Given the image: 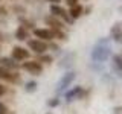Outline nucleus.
Instances as JSON below:
<instances>
[{"label": "nucleus", "instance_id": "nucleus-24", "mask_svg": "<svg viewBox=\"0 0 122 114\" xmlns=\"http://www.w3.org/2000/svg\"><path fill=\"white\" fill-rule=\"evenodd\" d=\"M5 12H6V11H5V8H0V14H2V15H5Z\"/></svg>", "mask_w": 122, "mask_h": 114}, {"label": "nucleus", "instance_id": "nucleus-4", "mask_svg": "<svg viewBox=\"0 0 122 114\" xmlns=\"http://www.w3.org/2000/svg\"><path fill=\"white\" fill-rule=\"evenodd\" d=\"M21 68H25L30 75H41V71H43V66L38 61H26L21 64Z\"/></svg>", "mask_w": 122, "mask_h": 114}, {"label": "nucleus", "instance_id": "nucleus-14", "mask_svg": "<svg viewBox=\"0 0 122 114\" xmlns=\"http://www.w3.org/2000/svg\"><path fill=\"white\" fill-rule=\"evenodd\" d=\"M28 37H29L28 29H26L25 26H18V29L15 30V38H17V40H20V41H23V40H26Z\"/></svg>", "mask_w": 122, "mask_h": 114}, {"label": "nucleus", "instance_id": "nucleus-11", "mask_svg": "<svg viewBox=\"0 0 122 114\" xmlns=\"http://www.w3.org/2000/svg\"><path fill=\"white\" fill-rule=\"evenodd\" d=\"M44 23L46 24H49L52 29H63V21L60 20V18H56V17H53V15H47V17L44 18Z\"/></svg>", "mask_w": 122, "mask_h": 114}, {"label": "nucleus", "instance_id": "nucleus-22", "mask_svg": "<svg viewBox=\"0 0 122 114\" xmlns=\"http://www.w3.org/2000/svg\"><path fill=\"white\" fill-rule=\"evenodd\" d=\"M6 111H8V109H6V106L3 105L2 102H0V114H6Z\"/></svg>", "mask_w": 122, "mask_h": 114}, {"label": "nucleus", "instance_id": "nucleus-15", "mask_svg": "<svg viewBox=\"0 0 122 114\" xmlns=\"http://www.w3.org/2000/svg\"><path fill=\"white\" fill-rule=\"evenodd\" d=\"M113 66H114V68H116V70L122 75V53L113 56Z\"/></svg>", "mask_w": 122, "mask_h": 114}, {"label": "nucleus", "instance_id": "nucleus-7", "mask_svg": "<svg viewBox=\"0 0 122 114\" xmlns=\"http://www.w3.org/2000/svg\"><path fill=\"white\" fill-rule=\"evenodd\" d=\"M34 35H35L40 41H44V43L53 40V35H52L51 29H34Z\"/></svg>", "mask_w": 122, "mask_h": 114}, {"label": "nucleus", "instance_id": "nucleus-6", "mask_svg": "<svg viewBox=\"0 0 122 114\" xmlns=\"http://www.w3.org/2000/svg\"><path fill=\"white\" fill-rule=\"evenodd\" d=\"M51 14L53 15V17H56V18H63L66 23H72V18L69 17V14L66 12V9L61 8L60 5H52L51 6Z\"/></svg>", "mask_w": 122, "mask_h": 114}, {"label": "nucleus", "instance_id": "nucleus-10", "mask_svg": "<svg viewBox=\"0 0 122 114\" xmlns=\"http://www.w3.org/2000/svg\"><path fill=\"white\" fill-rule=\"evenodd\" d=\"M0 67L8 68V70H17L20 67V64L15 62L12 58H0Z\"/></svg>", "mask_w": 122, "mask_h": 114}, {"label": "nucleus", "instance_id": "nucleus-16", "mask_svg": "<svg viewBox=\"0 0 122 114\" xmlns=\"http://www.w3.org/2000/svg\"><path fill=\"white\" fill-rule=\"evenodd\" d=\"M37 87H38V84H37L35 81H29V82H26L25 90L28 91V93H32V91H35V90H37Z\"/></svg>", "mask_w": 122, "mask_h": 114}, {"label": "nucleus", "instance_id": "nucleus-5", "mask_svg": "<svg viewBox=\"0 0 122 114\" xmlns=\"http://www.w3.org/2000/svg\"><path fill=\"white\" fill-rule=\"evenodd\" d=\"M29 50H26L25 47H20V46H15L12 49V59L15 62H18V61H28L29 59Z\"/></svg>", "mask_w": 122, "mask_h": 114}, {"label": "nucleus", "instance_id": "nucleus-19", "mask_svg": "<svg viewBox=\"0 0 122 114\" xmlns=\"http://www.w3.org/2000/svg\"><path fill=\"white\" fill-rule=\"evenodd\" d=\"M47 105L51 106V108H55V106H58V105H60V99H58V97L49 99V100H47Z\"/></svg>", "mask_w": 122, "mask_h": 114}, {"label": "nucleus", "instance_id": "nucleus-1", "mask_svg": "<svg viewBox=\"0 0 122 114\" xmlns=\"http://www.w3.org/2000/svg\"><path fill=\"white\" fill-rule=\"evenodd\" d=\"M112 47H110V40L108 38H99L95 43L93 50H92V59L95 62H105L110 58Z\"/></svg>", "mask_w": 122, "mask_h": 114}, {"label": "nucleus", "instance_id": "nucleus-8", "mask_svg": "<svg viewBox=\"0 0 122 114\" xmlns=\"http://www.w3.org/2000/svg\"><path fill=\"white\" fill-rule=\"evenodd\" d=\"M0 78L5 79V81H8V82H18L20 76H18L17 73H12V71L8 70V68L0 67Z\"/></svg>", "mask_w": 122, "mask_h": 114}, {"label": "nucleus", "instance_id": "nucleus-27", "mask_svg": "<svg viewBox=\"0 0 122 114\" xmlns=\"http://www.w3.org/2000/svg\"><path fill=\"white\" fill-rule=\"evenodd\" d=\"M47 114H52V113H47Z\"/></svg>", "mask_w": 122, "mask_h": 114}, {"label": "nucleus", "instance_id": "nucleus-13", "mask_svg": "<svg viewBox=\"0 0 122 114\" xmlns=\"http://www.w3.org/2000/svg\"><path fill=\"white\" fill-rule=\"evenodd\" d=\"M110 33H112V38L114 41H117V43H122V28L119 24H114L112 30H110Z\"/></svg>", "mask_w": 122, "mask_h": 114}, {"label": "nucleus", "instance_id": "nucleus-21", "mask_svg": "<svg viewBox=\"0 0 122 114\" xmlns=\"http://www.w3.org/2000/svg\"><path fill=\"white\" fill-rule=\"evenodd\" d=\"M66 3H67V5L69 6H75V5H78V0H66Z\"/></svg>", "mask_w": 122, "mask_h": 114}, {"label": "nucleus", "instance_id": "nucleus-23", "mask_svg": "<svg viewBox=\"0 0 122 114\" xmlns=\"http://www.w3.org/2000/svg\"><path fill=\"white\" fill-rule=\"evenodd\" d=\"M5 91H6V88L2 85V84H0V96H3V94H5Z\"/></svg>", "mask_w": 122, "mask_h": 114}, {"label": "nucleus", "instance_id": "nucleus-2", "mask_svg": "<svg viewBox=\"0 0 122 114\" xmlns=\"http://www.w3.org/2000/svg\"><path fill=\"white\" fill-rule=\"evenodd\" d=\"M75 76H76V75H75V71H67L66 75H63V76H61V79L58 81V84H56V91H58V93L64 91L72 82H73Z\"/></svg>", "mask_w": 122, "mask_h": 114}, {"label": "nucleus", "instance_id": "nucleus-3", "mask_svg": "<svg viewBox=\"0 0 122 114\" xmlns=\"http://www.w3.org/2000/svg\"><path fill=\"white\" fill-rule=\"evenodd\" d=\"M28 47L30 49L32 52H35L37 55H44L46 50H47V43L44 41H40V40H29L28 41Z\"/></svg>", "mask_w": 122, "mask_h": 114}, {"label": "nucleus", "instance_id": "nucleus-18", "mask_svg": "<svg viewBox=\"0 0 122 114\" xmlns=\"http://www.w3.org/2000/svg\"><path fill=\"white\" fill-rule=\"evenodd\" d=\"M38 62H46V64H51L52 62V56H49V55H40V56H38Z\"/></svg>", "mask_w": 122, "mask_h": 114}, {"label": "nucleus", "instance_id": "nucleus-17", "mask_svg": "<svg viewBox=\"0 0 122 114\" xmlns=\"http://www.w3.org/2000/svg\"><path fill=\"white\" fill-rule=\"evenodd\" d=\"M51 30H52L53 38H58V40H67V38H66V33H64L63 30H60V29H51Z\"/></svg>", "mask_w": 122, "mask_h": 114}, {"label": "nucleus", "instance_id": "nucleus-26", "mask_svg": "<svg viewBox=\"0 0 122 114\" xmlns=\"http://www.w3.org/2000/svg\"><path fill=\"white\" fill-rule=\"evenodd\" d=\"M0 40H2V41H5V40H6V38H5V35H2V33H0Z\"/></svg>", "mask_w": 122, "mask_h": 114}, {"label": "nucleus", "instance_id": "nucleus-12", "mask_svg": "<svg viewBox=\"0 0 122 114\" xmlns=\"http://www.w3.org/2000/svg\"><path fill=\"white\" fill-rule=\"evenodd\" d=\"M69 17L72 18V21L76 20V18H79L82 15V6L81 5H75V6H72L70 8V11H69Z\"/></svg>", "mask_w": 122, "mask_h": 114}, {"label": "nucleus", "instance_id": "nucleus-25", "mask_svg": "<svg viewBox=\"0 0 122 114\" xmlns=\"http://www.w3.org/2000/svg\"><path fill=\"white\" fill-rule=\"evenodd\" d=\"M49 2H52L53 5H58V2H60V0H49Z\"/></svg>", "mask_w": 122, "mask_h": 114}, {"label": "nucleus", "instance_id": "nucleus-20", "mask_svg": "<svg viewBox=\"0 0 122 114\" xmlns=\"http://www.w3.org/2000/svg\"><path fill=\"white\" fill-rule=\"evenodd\" d=\"M113 114H122V106H114V108H113Z\"/></svg>", "mask_w": 122, "mask_h": 114}, {"label": "nucleus", "instance_id": "nucleus-9", "mask_svg": "<svg viewBox=\"0 0 122 114\" xmlns=\"http://www.w3.org/2000/svg\"><path fill=\"white\" fill-rule=\"evenodd\" d=\"M84 96V91H82V87L78 85V87H73L70 91L66 93V100L67 102H72L73 99H81Z\"/></svg>", "mask_w": 122, "mask_h": 114}]
</instances>
